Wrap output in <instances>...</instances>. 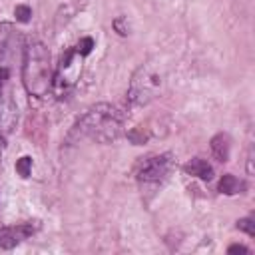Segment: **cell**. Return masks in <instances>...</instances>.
I'll use <instances>...</instances> for the list:
<instances>
[{"mask_svg": "<svg viewBox=\"0 0 255 255\" xmlns=\"http://www.w3.org/2000/svg\"><path fill=\"white\" fill-rule=\"evenodd\" d=\"M183 171L191 177H197V179H203V181H209L213 177V165L203 159V157H191L185 165H183Z\"/></svg>", "mask_w": 255, "mask_h": 255, "instance_id": "7", "label": "cell"}, {"mask_svg": "<svg viewBox=\"0 0 255 255\" xmlns=\"http://www.w3.org/2000/svg\"><path fill=\"white\" fill-rule=\"evenodd\" d=\"M92 48H94V40H92V38H82V40L78 42V46H76V52L84 58V56H88V54L92 52Z\"/></svg>", "mask_w": 255, "mask_h": 255, "instance_id": "12", "label": "cell"}, {"mask_svg": "<svg viewBox=\"0 0 255 255\" xmlns=\"http://www.w3.org/2000/svg\"><path fill=\"white\" fill-rule=\"evenodd\" d=\"M171 167H173L171 153H151L135 161L133 173L141 183H159L169 175Z\"/></svg>", "mask_w": 255, "mask_h": 255, "instance_id": "5", "label": "cell"}, {"mask_svg": "<svg viewBox=\"0 0 255 255\" xmlns=\"http://www.w3.org/2000/svg\"><path fill=\"white\" fill-rule=\"evenodd\" d=\"M36 229H38V225H32V221L0 227V247L2 249H12V247L20 245L24 239H28Z\"/></svg>", "mask_w": 255, "mask_h": 255, "instance_id": "6", "label": "cell"}, {"mask_svg": "<svg viewBox=\"0 0 255 255\" xmlns=\"http://www.w3.org/2000/svg\"><path fill=\"white\" fill-rule=\"evenodd\" d=\"M80 72H82V56L76 52V48H68L62 58H60V64H58V70L54 74V84H52V90L56 92L58 98L70 94L80 78Z\"/></svg>", "mask_w": 255, "mask_h": 255, "instance_id": "4", "label": "cell"}, {"mask_svg": "<svg viewBox=\"0 0 255 255\" xmlns=\"http://www.w3.org/2000/svg\"><path fill=\"white\" fill-rule=\"evenodd\" d=\"M209 149H211V155H213L217 161L225 163V161L229 159V151H231V137H229L225 131L215 133V135L211 137V141H209Z\"/></svg>", "mask_w": 255, "mask_h": 255, "instance_id": "8", "label": "cell"}, {"mask_svg": "<svg viewBox=\"0 0 255 255\" xmlns=\"http://www.w3.org/2000/svg\"><path fill=\"white\" fill-rule=\"evenodd\" d=\"M14 14H16V20H18V22H28V20H30V16H32V10H30L28 6L20 4V6H16Z\"/></svg>", "mask_w": 255, "mask_h": 255, "instance_id": "14", "label": "cell"}, {"mask_svg": "<svg viewBox=\"0 0 255 255\" xmlns=\"http://www.w3.org/2000/svg\"><path fill=\"white\" fill-rule=\"evenodd\" d=\"M227 251H229V253H249V249H247L245 245H231Z\"/></svg>", "mask_w": 255, "mask_h": 255, "instance_id": "15", "label": "cell"}, {"mask_svg": "<svg viewBox=\"0 0 255 255\" xmlns=\"http://www.w3.org/2000/svg\"><path fill=\"white\" fill-rule=\"evenodd\" d=\"M16 171H18L22 177H28L30 171H32V157H28V155L20 157V159L16 161Z\"/></svg>", "mask_w": 255, "mask_h": 255, "instance_id": "11", "label": "cell"}, {"mask_svg": "<svg viewBox=\"0 0 255 255\" xmlns=\"http://www.w3.org/2000/svg\"><path fill=\"white\" fill-rule=\"evenodd\" d=\"M124 112L114 104H96L88 108L76 122V133L98 143H112L122 135Z\"/></svg>", "mask_w": 255, "mask_h": 255, "instance_id": "1", "label": "cell"}, {"mask_svg": "<svg viewBox=\"0 0 255 255\" xmlns=\"http://www.w3.org/2000/svg\"><path fill=\"white\" fill-rule=\"evenodd\" d=\"M165 84V76L161 72V68L153 62H145L141 64L131 80H129V88H128V100L133 106H145L151 100H155Z\"/></svg>", "mask_w": 255, "mask_h": 255, "instance_id": "3", "label": "cell"}, {"mask_svg": "<svg viewBox=\"0 0 255 255\" xmlns=\"http://www.w3.org/2000/svg\"><path fill=\"white\" fill-rule=\"evenodd\" d=\"M16 120V110L10 100H0V128L10 129V126Z\"/></svg>", "mask_w": 255, "mask_h": 255, "instance_id": "10", "label": "cell"}, {"mask_svg": "<svg viewBox=\"0 0 255 255\" xmlns=\"http://www.w3.org/2000/svg\"><path fill=\"white\" fill-rule=\"evenodd\" d=\"M237 229H241V231H245L247 235H255V223H253V219L251 217H243V219H239L237 221Z\"/></svg>", "mask_w": 255, "mask_h": 255, "instance_id": "13", "label": "cell"}, {"mask_svg": "<svg viewBox=\"0 0 255 255\" xmlns=\"http://www.w3.org/2000/svg\"><path fill=\"white\" fill-rule=\"evenodd\" d=\"M6 78H8V70L6 68H0V90H2L4 82H6Z\"/></svg>", "mask_w": 255, "mask_h": 255, "instance_id": "16", "label": "cell"}, {"mask_svg": "<svg viewBox=\"0 0 255 255\" xmlns=\"http://www.w3.org/2000/svg\"><path fill=\"white\" fill-rule=\"evenodd\" d=\"M243 189H245V183L241 179H237L235 175H231V173H225L219 179V191L225 193V195H235V193H241Z\"/></svg>", "mask_w": 255, "mask_h": 255, "instance_id": "9", "label": "cell"}, {"mask_svg": "<svg viewBox=\"0 0 255 255\" xmlns=\"http://www.w3.org/2000/svg\"><path fill=\"white\" fill-rule=\"evenodd\" d=\"M22 84L26 92L34 98H46L54 84V68L50 50L38 42L32 40L26 44L24 50V62H22Z\"/></svg>", "mask_w": 255, "mask_h": 255, "instance_id": "2", "label": "cell"}]
</instances>
